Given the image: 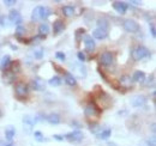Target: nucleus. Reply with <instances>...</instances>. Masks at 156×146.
Listing matches in <instances>:
<instances>
[{"label": "nucleus", "instance_id": "1", "mask_svg": "<svg viewBox=\"0 0 156 146\" xmlns=\"http://www.w3.org/2000/svg\"><path fill=\"white\" fill-rule=\"evenodd\" d=\"M131 55H132V59L135 61H139V60H143L148 56H150V52L147 47L144 46H137L136 48L132 49L131 52Z\"/></svg>", "mask_w": 156, "mask_h": 146}, {"label": "nucleus", "instance_id": "2", "mask_svg": "<svg viewBox=\"0 0 156 146\" xmlns=\"http://www.w3.org/2000/svg\"><path fill=\"white\" fill-rule=\"evenodd\" d=\"M100 114H101V110L96 107L95 103H89V104L85 107V109H84V115H85V117H88V119H90V120H95L96 117L100 116Z\"/></svg>", "mask_w": 156, "mask_h": 146}, {"label": "nucleus", "instance_id": "3", "mask_svg": "<svg viewBox=\"0 0 156 146\" xmlns=\"http://www.w3.org/2000/svg\"><path fill=\"white\" fill-rule=\"evenodd\" d=\"M83 133L79 130V129H75V130H72V132H70V133H67V134H65L64 135V139H66V140H69L70 143H80L82 141V139H83Z\"/></svg>", "mask_w": 156, "mask_h": 146}, {"label": "nucleus", "instance_id": "4", "mask_svg": "<svg viewBox=\"0 0 156 146\" xmlns=\"http://www.w3.org/2000/svg\"><path fill=\"white\" fill-rule=\"evenodd\" d=\"M124 29H125L127 33H131V34L138 33V31L140 30L139 24L137 23L136 20H133V19H126V20L124 22Z\"/></svg>", "mask_w": 156, "mask_h": 146}, {"label": "nucleus", "instance_id": "5", "mask_svg": "<svg viewBox=\"0 0 156 146\" xmlns=\"http://www.w3.org/2000/svg\"><path fill=\"white\" fill-rule=\"evenodd\" d=\"M15 91H16L17 97L20 98V99H23V98L27 97V95L29 93V88H28L27 84H24V83L20 82V83L16 84V86H15Z\"/></svg>", "mask_w": 156, "mask_h": 146}, {"label": "nucleus", "instance_id": "6", "mask_svg": "<svg viewBox=\"0 0 156 146\" xmlns=\"http://www.w3.org/2000/svg\"><path fill=\"white\" fill-rule=\"evenodd\" d=\"M130 102H131V106H132V107H135V108H140V107L145 106V103H147V97L143 96V95H135V96L131 97Z\"/></svg>", "mask_w": 156, "mask_h": 146}, {"label": "nucleus", "instance_id": "7", "mask_svg": "<svg viewBox=\"0 0 156 146\" xmlns=\"http://www.w3.org/2000/svg\"><path fill=\"white\" fill-rule=\"evenodd\" d=\"M114 62V55L111 52H105L100 55V64L102 66H111Z\"/></svg>", "mask_w": 156, "mask_h": 146}, {"label": "nucleus", "instance_id": "8", "mask_svg": "<svg viewBox=\"0 0 156 146\" xmlns=\"http://www.w3.org/2000/svg\"><path fill=\"white\" fill-rule=\"evenodd\" d=\"M112 6H113V9L117 11L118 13H120V15H124L127 11V7H129L127 2H125V1H113L112 2Z\"/></svg>", "mask_w": 156, "mask_h": 146}, {"label": "nucleus", "instance_id": "9", "mask_svg": "<svg viewBox=\"0 0 156 146\" xmlns=\"http://www.w3.org/2000/svg\"><path fill=\"white\" fill-rule=\"evenodd\" d=\"M9 22L12 23V24H16L17 26L20 25L22 23V17H20V12L17 10H11L10 13H9Z\"/></svg>", "mask_w": 156, "mask_h": 146}, {"label": "nucleus", "instance_id": "10", "mask_svg": "<svg viewBox=\"0 0 156 146\" xmlns=\"http://www.w3.org/2000/svg\"><path fill=\"white\" fill-rule=\"evenodd\" d=\"M34 125L35 123H34V120L31 119V116L27 115V116L23 117V128H24V132H27L28 134L31 133V130L34 128Z\"/></svg>", "mask_w": 156, "mask_h": 146}, {"label": "nucleus", "instance_id": "11", "mask_svg": "<svg viewBox=\"0 0 156 146\" xmlns=\"http://www.w3.org/2000/svg\"><path fill=\"white\" fill-rule=\"evenodd\" d=\"M31 88L36 91H43L44 88H46V84H44V80L41 79L40 77H36L35 79L31 80Z\"/></svg>", "mask_w": 156, "mask_h": 146}, {"label": "nucleus", "instance_id": "12", "mask_svg": "<svg viewBox=\"0 0 156 146\" xmlns=\"http://www.w3.org/2000/svg\"><path fill=\"white\" fill-rule=\"evenodd\" d=\"M84 44H85V50L88 53H93L95 50V41L93 40V37L89 35L84 36Z\"/></svg>", "mask_w": 156, "mask_h": 146}, {"label": "nucleus", "instance_id": "13", "mask_svg": "<svg viewBox=\"0 0 156 146\" xmlns=\"http://www.w3.org/2000/svg\"><path fill=\"white\" fill-rule=\"evenodd\" d=\"M10 65H11V56L10 55H4L1 61H0V70L2 72H6V71H9Z\"/></svg>", "mask_w": 156, "mask_h": 146}, {"label": "nucleus", "instance_id": "14", "mask_svg": "<svg viewBox=\"0 0 156 146\" xmlns=\"http://www.w3.org/2000/svg\"><path fill=\"white\" fill-rule=\"evenodd\" d=\"M72 68H73V71L75 73H77L78 77L79 78H84V77H87V68L83 66V64H80V65H72Z\"/></svg>", "mask_w": 156, "mask_h": 146}, {"label": "nucleus", "instance_id": "15", "mask_svg": "<svg viewBox=\"0 0 156 146\" xmlns=\"http://www.w3.org/2000/svg\"><path fill=\"white\" fill-rule=\"evenodd\" d=\"M15 134H16V129H15L13 126H7V127L5 128V138H6V140L12 141Z\"/></svg>", "mask_w": 156, "mask_h": 146}, {"label": "nucleus", "instance_id": "16", "mask_svg": "<svg viewBox=\"0 0 156 146\" xmlns=\"http://www.w3.org/2000/svg\"><path fill=\"white\" fill-rule=\"evenodd\" d=\"M108 36V33L106 31V30H103V29H95L94 31H93V37H95V38H98V40H105L106 37Z\"/></svg>", "mask_w": 156, "mask_h": 146}, {"label": "nucleus", "instance_id": "17", "mask_svg": "<svg viewBox=\"0 0 156 146\" xmlns=\"http://www.w3.org/2000/svg\"><path fill=\"white\" fill-rule=\"evenodd\" d=\"M132 82L135 83H143L145 82V74L142 71H136L132 75Z\"/></svg>", "mask_w": 156, "mask_h": 146}, {"label": "nucleus", "instance_id": "18", "mask_svg": "<svg viewBox=\"0 0 156 146\" xmlns=\"http://www.w3.org/2000/svg\"><path fill=\"white\" fill-rule=\"evenodd\" d=\"M65 83H66L67 85H70V86H76V85H77L76 78L73 77V74H71V73H69V72L65 73Z\"/></svg>", "mask_w": 156, "mask_h": 146}, {"label": "nucleus", "instance_id": "19", "mask_svg": "<svg viewBox=\"0 0 156 146\" xmlns=\"http://www.w3.org/2000/svg\"><path fill=\"white\" fill-rule=\"evenodd\" d=\"M61 12L64 13L65 17H71L75 15V7L71 6V5H66V6H62L61 9Z\"/></svg>", "mask_w": 156, "mask_h": 146}, {"label": "nucleus", "instance_id": "20", "mask_svg": "<svg viewBox=\"0 0 156 146\" xmlns=\"http://www.w3.org/2000/svg\"><path fill=\"white\" fill-rule=\"evenodd\" d=\"M46 120H47L51 125H59V123H60V116H59L58 114H55V113L49 114V115L46 117Z\"/></svg>", "mask_w": 156, "mask_h": 146}, {"label": "nucleus", "instance_id": "21", "mask_svg": "<svg viewBox=\"0 0 156 146\" xmlns=\"http://www.w3.org/2000/svg\"><path fill=\"white\" fill-rule=\"evenodd\" d=\"M131 78L129 77V75H122L121 78H120V80H119V84L122 86V88H125V89H129L130 86H131Z\"/></svg>", "mask_w": 156, "mask_h": 146}, {"label": "nucleus", "instance_id": "22", "mask_svg": "<svg viewBox=\"0 0 156 146\" xmlns=\"http://www.w3.org/2000/svg\"><path fill=\"white\" fill-rule=\"evenodd\" d=\"M64 28H65V25H64V22L62 20H55L54 23H53V31H54V34H59V33H61L62 30H64Z\"/></svg>", "mask_w": 156, "mask_h": 146}, {"label": "nucleus", "instance_id": "23", "mask_svg": "<svg viewBox=\"0 0 156 146\" xmlns=\"http://www.w3.org/2000/svg\"><path fill=\"white\" fill-rule=\"evenodd\" d=\"M31 19L33 20H40L42 19V6H37L33 10V15H31Z\"/></svg>", "mask_w": 156, "mask_h": 146}, {"label": "nucleus", "instance_id": "24", "mask_svg": "<svg viewBox=\"0 0 156 146\" xmlns=\"http://www.w3.org/2000/svg\"><path fill=\"white\" fill-rule=\"evenodd\" d=\"M48 33H49V26H48V24L43 23V24H41L39 26V34L41 36H46Z\"/></svg>", "mask_w": 156, "mask_h": 146}, {"label": "nucleus", "instance_id": "25", "mask_svg": "<svg viewBox=\"0 0 156 146\" xmlns=\"http://www.w3.org/2000/svg\"><path fill=\"white\" fill-rule=\"evenodd\" d=\"M108 24H109V23H108V20L106 18H100L98 20V28H100V29H103V30H106V31L108 30V26H109Z\"/></svg>", "mask_w": 156, "mask_h": 146}, {"label": "nucleus", "instance_id": "26", "mask_svg": "<svg viewBox=\"0 0 156 146\" xmlns=\"http://www.w3.org/2000/svg\"><path fill=\"white\" fill-rule=\"evenodd\" d=\"M111 134H112V130L111 129H103L98 137V139H101V140H106V139H108L111 137Z\"/></svg>", "mask_w": 156, "mask_h": 146}, {"label": "nucleus", "instance_id": "27", "mask_svg": "<svg viewBox=\"0 0 156 146\" xmlns=\"http://www.w3.org/2000/svg\"><path fill=\"white\" fill-rule=\"evenodd\" d=\"M10 68H11V71L10 72H12L13 74H16V73H18L20 71V65L18 61H16V62H11V65H10ZM9 68V70H10Z\"/></svg>", "mask_w": 156, "mask_h": 146}, {"label": "nucleus", "instance_id": "28", "mask_svg": "<svg viewBox=\"0 0 156 146\" xmlns=\"http://www.w3.org/2000/svg\"><path fill=\"white\" fill-rule=\"evenodd\" d=\"M48 84L51 85V86H59L60 84H61V79L59 78V77H52L49 80H48Z\"/></svg>", "mask_w": 156, "mask_h": 146}, {"label": "nucleus", "instance_id": "29", "mask_svg": "<svg viewBox=\"0 0 156 146\" xmlns=\"http://www.w3.org/2000/svg\"><path fill=\"white\" fill-rule=\"evenodd\" d=\"M5 83H7V84H10V83H12L13 82V79H15V74L12 72H10V71H6V75H5Z\"/></svg>", "mask_w": 156, "mask_h": 146}, {"label": "nucleus", "instance_id": "30", "mask_svg": "<svg viewBox=\"0 0 156 146\" xmlns=\"http://www.w3.org/2000/svg\"><path fill=\"white\" fill-rule=\"evenodd\" d=\"M43 48L42 47H39V48H36L35 50H34V56H35V59H37V60H40V59H42V56H43Z\"/></svg>", "mask_w": 156, "mask_h": 146}, {"label": "nucleus", "instance_id": "31", "mask_svg": "<svg viewBox=\"0 0 156 146\" xmlns=\"http://www.w3.org/2000/svg\"><path fill=\"white\" fill-rule=\"evenodd\" d=\"M52 15V11L49 7H43L42 6V19H47Z\"/></svg>", "mask_w": 156, "mask_h": 146}, {"label": "nucleus", "instance_id": "32", "mask_svg": "<svg viewBox=\"0 0 156 146\" xmlns=\"http://www.w3.org/2000/svg\"><path fill=\"white\" fill-rule=\"evenodd\" d=\"M24 34H25V29H24L22 25H18V26H17V29H16V36L20 40V37L23 36Z\"/></svg>", "mask_w": 156, "mask_h": 146}, {"label": "nucleus", "instance_id": "33", "mask_svg": "<svg viewBox=\"0 0 156 146\" xmlns=\"http://www.w3.org/2000/svg\"><path fill=\"white\" fill-rule=\"evenodd\" d=\"M84 33H85V30H84L83 28H79V29H77V30H76V41H77V42H79V41H80V38L83 37Z\"/></svg>", "mask_w": 156, "mask_h": 146}, {"label": "nucleus", "instance_id": "34", "mask_svg": "<svg viewBox=\"0 0 156 146\" xmlns=\"http://www.w3.org/2000/svg\"><path fill=\"white\" fill-rule=\"evenodd\" d=\"M89 129H90L91 133L96 134L98 130L100 129V125H98V123H89Z\"/></svg>", "mask_w": 156, "mask_h": 146}, {"label": "nucleus", "instance_id": "35", "mask_svg": "<svg viewBox=\"0 0 156 146\" xmlns=\"http://www.w3.org/2000/svg\"><path fill=\"white\" fill-rule=\"evenodd\" d=\"M35 139H36V141H40V143H42V141H46V138L42 135V133L41 132H35Z\"/></svg>", "mask_w": 156, "mask_h": 146}, {"label": "nucleus", "instance_id": "36", "mask_svg": "<svg viewBox=\"0 0 156 146\" xmlns=\"http://www.w3.org/2000/svg\"><path fill=\"white\" fill-rule=\"evenodd\" d=\"M154 85H155V75L151 74V77H149V79H148L147 86H154Z\"/></svg>", "mask_w": 156, "mask_h": 146}, {"label": "nucleus", "instance_id": "37", "mask_svg": "<svg viewBox=\"0 0 156 146\" xmlns=\"http://www.w3.org/2000/svg\"><path fill=\"white\" fill-rule=\"evenodd\" d=\"M149 29H150V34H151V36L155 37L156 36V29H155V25H154V23H150V25H149Z\"/></svg>", "mask_w": 156, "mask_h": 146}, {"label": "nucleus", "instance_id": "38", "mask_svg": "<svg viewBox=\"0 0 156 146\" xmlns=\"http://www.w3.org/2000/svg\"><path fill=\"white\" fill-rule=\"evenodd\" d=\"M55 57H57L58 60H60V61H65V59H66L65 54H64V53H61V52H58V53L55 54Z\"/></svg>", "mask_w": 156, "mask_h": 146}, {"label": "nucleus", "instance_id": "39", "mask_svg": "<svg viewBox=\"0 0 156 146\" xmlns=\"http://www.w3.org/2000/svg\"><path fill=\"white\" fill-rule=\"evenodd\" d=\"M77 56H78V60H79V61H82V62L85 61V54H84L83 52H78Z\"/></svg>", "mask_w": 156, "mask_h": 146}, {"label": "nucleus", "instance_id": "40", "mask_svg": "<svg viewBox=\"0 0 156 146\" xmlns=\"http://www.w3.org/2000/svg\"><path fill=\"white\" fill-rule=\"evenodd\" d=\"M6 24H7L6 17H5V16H1V17H0V25H1V26H6Z\"/></svg>", "mask_w": 156, "mask_h": 146}, {"label": "nucleus", "instance_id": "41", "mask_svg": "<svg viewBox=\"0 0 156 146\" xmlns=\"http://www.w3.org/2000/svg\"><path fill=\"white\" fill-rule=\"evenodd\" d=\"M53 67H54V68H55V70H57V71H58L59 73H62V74H65V73H66V71H65L64 68H61L60 66L55 65V64H53Z\"/></svg>", "mask_w": 156, "mask_h": 146}, {"label": "nucleus", "instance_id": "42", "mask_svg": "<svg viewBox=\"0 0 156 146\" xmlns=\"http://www.w3.org/2000/svg\"><path fill=\"white\" fill-rule=\"evenodd\" d=\"M4 4H5L6 6H12V5L16 4V1H15V0H4Z\"/></svg>", "mask_w": 156, "mask_h": 146}, {"label": "nucleus", "instance_id": "43", "mask_svg": "<svg viewBox=\"0 0 156 146\" xmlns=\"http://www.w3.org/2000/svg\"><path fill=\"white\" fill-rule=\"evenodd\" d=\"M148 145L149 146H155V138H151L148 140Z\"/></svg>", "mask_w": 156, "mask_h": 146}, {"label": "nucleus", "instance_id": "44", "mask_svg": "<svg viewBox=\"0 0 156 146\" xmlns=\"http://www.w3.org/2000/svg\"><path fill=\"white\" fill-rule=\"evenodd\" d=\"M54 139H57V140H59V141H62L64 140V135H54Z\"/></svg>", "mask_w": 156, "mask_h": 146}, {"label": "nucleus", "instance_id": "45", "mask_svg": "<svg viewBox=\"0 0 156 146\" xmlns=\"http://www.w3.org/2000/svg\"><path fill=\"white\" fill-rule=\"evenodd\" d=\"M151 130H153V133H155V123L151 125Z\"/></svg>", "mask_w": 156, "mask_h": 146}, {"label": "nucleus", "instance_id": "46", "mask_svg": "<svg viewBox=\"0 0 156 146\" xmlns=\"http://www.w3.org/2000/svg\"><path fill=\"white\" fill-rule=\"evenodd\" d=\"M131 4H135V5H139V1H131Z\"/></svg>", "mask_w": 156, "mask_h": 146}, {"label": "nucleus", "instance_id": "47", "mask_svg": "<svg viewBox=\"0 0 156 146\" xmlns=\"http://www.w3.org/2000/svg\"><path fill=\"white\" fill-rule=\"evenodd\" d=\"M5 146H13V144H12V143H10V144H7V145H5Z\"/></svg>", "mask_w": 156, "mask_h": 146}, {"label": "nucleus", "instance_id": "48", "mask_svg": "<svg viewBox=\"0 0 156 146\" xmlns=\"http://www.w3.org/2000/svg\"><path fill=\"white\" fill-rule=\"evenodd\" d=\"M0 146H5L4 145V141H0Z\"/></svg>", "mask_w": 156, "mask_h": 146}]
</instances>
